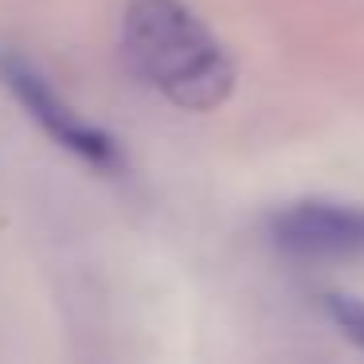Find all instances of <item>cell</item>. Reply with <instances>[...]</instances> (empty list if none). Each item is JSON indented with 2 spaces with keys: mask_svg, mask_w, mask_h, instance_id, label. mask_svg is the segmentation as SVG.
<instances>
[{
  "mask_svg": "<svg viewBox=\"0 0 364 364\" xmlns=\"http://www.w3.org/2000/svg\"><path fill=\"white\" fill-rule=\"evenodd\" d=\"M321 306H325V317L364 353V301L345 298V294H325Z\"/></svg>",
  "mask_w": 364,
  "mask_h": 364,
  "instance_id": "cell-4",
  "label": "cell"
},
{
  "mask_svg": "<svg viewBox=\"0 0 364 364\" xmlns=\"http://www.w3.org/2000/svg\"><path fill=\"white\" fill-rule=\"evenodd\" d=\"M267 235L282 255L301 262H356L364 259V208L298 200L270 215Z\"/></svg>",
  "mask_w": 364,
  "mask_h": 364,
  "instance_id": "cell-2",
  "label": "cell"
},
{
  "mask_svg": "<svg viewBox=\"0 0 364 364\" xmlns=\"http://www.w3.org/2000/svg\"><path fill=\"white\" fill-rule=\"evenodd\" d=\"M0 82L12 90V98L24 106L28 118H32L51 141H59L63 149H71L75 157H82L95 168H118L122 165L118 141H114L110 134H102L98 126L82 122L79 114L51 90V82L43 79L32 63H24L16 51H0Z\"/></svg>",
  "mask_w": 364,
  "mask_h": 364,
  "instance_id": "cell-3",
  "label": "cell"
},
{
  "mask_svg": "<svg viewBox=\"0 0 364 364\" xmlns=\"http://www.w3.org/2000/svg\"><path fill=\"white\" fill-rule=\"evenodd\" d=\"M122 59L181 110H215L235 90V63L181 0H129L122 12Z\"/></svg>",
  "mask_w": 364,
  "mask_h": 364,
  "instance_id": "cell-1",
  "label": "cell"
}]
</instances>
